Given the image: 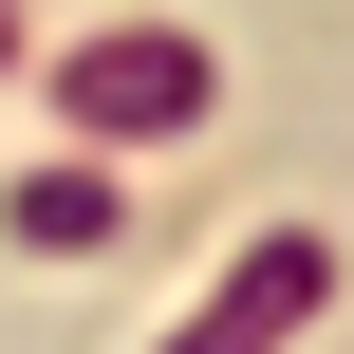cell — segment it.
<instances>
[{
	"label": "cell",
	"mask_w": 354,
	"mask_h": 354,
	"mask_svg": "<svg viewBox=\"0 0 354 354\" xmlns=\"http://www.w3.org/2000/svg\"><path fill=\"white\" fill-rule=\"evenodd\" d=\"M187 93H205L187 37H112V56H75V112H93V131H168Z\"/></svg>",
	"instance_id": "obj_1"
}]
</instances>
